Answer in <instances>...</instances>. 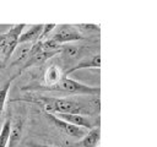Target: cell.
I'll return each instance as SVG.
<instances>
[{
    "label": "cell",
    "mask_w": 157,
    "mask_h": 147,
    "mask_svg": "<svg viewBox=\"0 0 157 147\" xmlns=\"http://www.w3.org/2000/svg\"><path fill=\"white\" fill-rule=\"evenodd\" d=\"M33 43H21L17 44V47L15 48L13 53H12V59L13 61L11 62V65H18V64H23L28 60V55H29V50Z\"/></svg>",
    "instance_id": "cell-10"
},
{
    "label": "cell",
    "mask_w": 157,
    "mask_h": 147,
    "mask_svg": "<svg viewBox=\"0 0 157 147\" xmlns=\"http://www.w3.org/2000/svg\"><path fill=\"white\" fill-rule=\"evenodd\" d=\"M77 29L80 28L81 31H86V32H99V26L97 24H92V23H80L75 26Z\"/></svg>",
    "instance_id": "cell-16"
},
{
    "label": "cell",
    "mask_w": 157,
    "mask_h": 147,
    "mask_svg": "<svg viewBox=\"0 0 157 147\" xmlns=\"http://www.w3.org/2000/svg\"><path fill=\"white\" fill-rule=\"evenodd\" d=\"M15 77H11L10 80H7L1 87H0V116L4 111V107H5V103H6V98H7V93H9V89H10V86L12 83Z\"/></svg>",
    "instance_id": "cell-15"
},
{
    "label": "cell",
    "mask_w": 157,
    "mask_h": 147,
    "mask_svg": "<svg viewBox=\"0 0 157 147\" xmlns=\"http://www.w3.org/2000/svg\"><path fill=\"white\" fill-rule=\"evenodd\" d=\"M52 39L63 45V44H67V43H75L80 39H82V34L72 24H60V26L55 27Z\"/></svg>",
    "instance_id": "cell-4"
},
{
    "label": "cell",
    "mask_w": 157,
    "mask_h": 147,
    "mask_svg": "<svg viewBox=\"0 0 157 147\" xmlns=\"http://www.w3.org/2000/svg\"><path fill=\"white\" fill-rule=\"evenodd\" d=\"M36 102H40L44 104V109L47 114H81L85 115L87 110L83 104L66 98H48V97H38L33 99Z\"/></svg>",
    "instance_id": "cell-2"
},
{
    "label": "cell",
    "mask_w": 157,
    "mask_h": 147,
    "mask_svg": "<svg viewBox=\"0 0 157 147\" xmlns=\"http://www.w3.org/2000/svg\"><path fill=\"white\" fill-rule=\"evenodd\" d=\"M36 147H59V146H53V145H37Z\"/></svg>",
    "instance_id": "cell-18"
},
{
    "label": "cell",
    "mask_w": 157,
    "mask_h": 147,
    "mask_svg": "<svg viewBox=\"0 0 157 147\" xmlns=\"http://www.w3.org/2000/svg\"><path fill=\"white\" fill-rule=\"evenodd\" d=\"M29 89L48 91V92H56V93H65V94H88V96H99V92H101L98 87H92V86L74 81L69 77H63L54 86H37Z\"/></svg>",
    "instance_id": "cell-1"
},
{
    "label": "cell",
    "mask_w": 157,
    "mask_h": 147,
    "mask_svg": "<svg viewBox=\"0 0 157 147\" xmlns=\"http://www.w3.org/2000/svg\"><path fill=\"white\" fill-rule=\"evenodd\" d=\"M22 130H23L22 119H16L13 123H11V132H10V137L6 147H17L22 136Z\"/></svg>",
    "instance_id": "cell-13"
},
{
    "label": "cell",
    "mask_w": 157,
    "mask_h": 147,
    "mask_svg": "<svg viewBox=\"0 0 157 147\" xmlns=\"http://www.w3.org/2000/svg\"><path fill=\"white\" fill-rule=\"evenodd\" d=\"M47 118L52 121V124L54 126H56L58 129H60L61 131H64L70 137L82 138L87 134V131H88L87 129H83V127H80V126H75L72 124H69L66 121H63L59 118H56L55 115H53V114H47Z\"/></svg>",
    "instance_id": "cell-6"
},
{
    "label": "cell",
    "mask_w": 157,
    "mask_h": 147,
    "mask_svg": "<svg viewBox=\"0 0 157 147\" xmlns=\"http://www.w3.org/2000/svg\"><path fill=\"white\" fill-rule=\"evenodd\" d=\"M101 66V55L99 54H94L92 56H87V58H83L81 59L78 62H76L74 66H71L69 70H66L64 72V77H67V75L75 72L76 70H80V69H86V67H99Z\"/></svg>",
    "instance_id": "cell-8"
},
{
    "label": "cell",
    "mask_w": 157,
    "mask_h": 147,
    "mask_svg": "<svg viewBox=\"0 0 157 147\" xmlns=\"http://www.w3.org/2000/svg\"><path fill=\"white\" fill-rule=\"evenodd\" d=\"M55 27H56L55 23H47V24H43V29H42V34H40V37H39V40H43L45 37H48V34H49L52 31H54Z\"/></svg>",
    "instance_id": "cell-17"
},
{
    "label": "cell",
    "mask_w": 157,
    "mask_h": 147,
    "mask_svg": "<svg viewBox=\"0 0 157 147\" xmlns=\"http://www.w3.org/2000/svg\"><path fill=\"white\" fill-rule=\"evenodd\" d=\"M26 24H15L6 33L0 34V66L5 65L11 58L15 48L18 44V38Z\"/></svg>",
    "instance_id": "cell-3"
},
{
    "label": "cell",
    "mask_w": 157,
    "mask_h": 147,
    "mask_svg": "<svg viewBox=\"0 0 157 147\" xmlns=\"http://www.w3.org/2000/svg\"><path fill=\"white\" fill-rule=\"evenodd\" d=\"M11 120L6 119L0 129V147H6L7 142H9V137H10V132H11Z\"/></svg>",
    "instance_id": "cell-14"
},
{
    "label": "cell",
    "mask_w": 157,
    "mask_h": 147,
    "mask_svg": "<svg viewBox=\"0 0 157 147\" xmlns=\"http://www.w3.org/2000/svg\"><path fill=\"white\" fill-rule=\"evenodd\" d=\"M86 53V48L83 45L76 44V43H67L63 44L60 49V55L64 60V62H69L71 66H74L76 62H78V59H83Z\"/></svg>",
    "instance_id": "cell-5"
},
{
    "label": "cell",
    "mask_w": 157,
    "mask_h": 147,
    "mask_svg": "<svg viewBox=\"0 0 157 147\" xmlns=\"http://www.w3.org/2000/svg\"><path fill=\"white\" fill-rule=\"evenodd\" d=\"M53 115H55L56 118H59L63 121H66L69 124H72L75 126H80V127H83L87 130L96 127L93 121L86 115H81V114H53Z\"/></svg>",
    "instance_id": "cell-7"
},
{
    "label": "cell",
    "mask_w": 157,
    "mask_h": 147,
    "mask_svg": "<svg viewBox=\"0 0 157 147\" xmlns=\"http://www.w3.org/2000/svg\"><path fill=\"white\" fill-rule=\"evenodd\" d=\"M42 29H43V24H33V26H31L26 32L21 33V36L18 38V44L38 42L39 37L42 34Z\"/></svg>",
    "instance_id": "cell-12"
},
{
    "label": "cell",
    "mask_w": 157,
    "mask_h": 147,
    "mask_svg": "<svg viewBox=\"0 0 157 147\" xmlns=\"http://www.w3.org/2000/svg\"><path fill=\"white\" fill-rule=\"evenodd\" d=\"M64 77V72L61 71V67L52 64L47 67V70L44 71V82L45 86H54L56 85L61 78Z\"/></svg>",
    "instance_id": "cell-11"
},
{
    "label": "cell",
    "mask_w": 157,
    "mask_h": 147,
    "mask_svg": "<svg viewBox=\"0 0 157 147\" xmlns=\"http://www.w3.org/2000/svg\"><path fill=\"white\" fill-rule=\"evenodd\" d=\"M101 140V129L98 126L87 131V134L76 143V147H97Z\"/></svg>",
    "instance_id": "cell-9"
}]
</instances>
